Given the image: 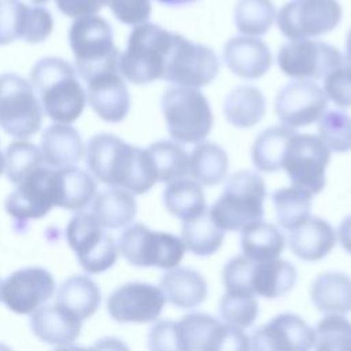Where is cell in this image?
Segmentation results:
<instances>
[{"label": "cell", "instance_id": "6", "mask_svg": "<svg viewBox=\"0 0 351 351\" xmlns=\"http://www.w3.org/2000/svg\"><path fill=\"white\" fill-rule=\"evenodd\" d=\"M77 71L86 81L93 74L118 67L119 52L114 45L110 23L97 15L77 19L69 32Z\"/></svg>", "mask_w": 351, "mask_h": 351}, {"label": "cell", "instance_id": "36", "mask_svg": "<svg viewBox=\"0 0 351 351\" xmlns=\"http://www.w3.org/2000/svg\"><path fill=\"white\" fill-rule=\"evenodd\" d=\"M271 202L280 226L293 230L310 217L313 195L303 188L291 185L276 189L271 195Z\"/></svg>", "mask_w": 351, "mask_h": 351}, {"label": "cell", "instance_id": "35", "mask_svg": "<svg viewBox=\"0 0 351 351\" xmlns=\"http://www.w3.org/2000/svg\"><path fill=\"white\" fill-rule=\"evenodd\" d=\"M58 207L66 210L85 208L96 193V182L86 171L74 166L56 169Z\"/></svg>", "mask_w": 351, "mask_h": 351}, {"label": "cell", "instance_id": "51", "mask_svg": "<svg viewBox=\"0 0 351 351\" xmlns=\"http://www.w3.org/2000/svg\"><path fill=\"white\" fill-rule=\"evenodd\" d=\"M337 237L346 252L351 254V215L346 217L337 229Z\"/></svg>", "mask_w": 351, "mask_h": 351}, {"label": "cell", "instance_id": "28", "mask_svg": "<svg viewBox=\"0 0 351 351\" xmlns=\"http://www.w3.org/2000/svg\"><path fill=\"white\" fill-rule=\"evenodd\" d=\"M266 112L263 93L252 85L233 88L223 100V115L226 121L239 129H248L258 125Z\"/></svg>", "mask_w": 351, "mask_h": 351}, {"label": "cell", "instance_id": "33", "mask_svg": "<svg viewBox=\"0 0 351 351\" xmlns=\"http://www.w3.org/2000/svg\"><path fill=\"white\" fill-rule=\"evenodd\" d=\"M100 300L101 293L97 284L85 274L66 278L56 295V303L77 314L82 321L97 311Z\"/></svg>", "mask_w": 351, "mask_h": 351}, {"label": "cell", "instance_id": "39", "mask_svg": "<svg viewBox=\"0 0 351 351\" xmlns=\"http://www.w3.org/2000/svg\"><path fill=\"white\" fill-rule=\"evenodd\" d=\"M159 182L169 184L171 181L185 178L189 167V154L176 141L160 140L147 148Z\"/></svg>", "mask_w": 351, "mask_h": 351}, {"label": "cell", "instance_id": "5", "mask_svg": "<svg viewBox=\"0 0 351 351\" xmlns=\"http://www.w3.org/2000/svg\"><path fill=\"white\" fill-rule=\"evenodd\" d=\"M160 108L167 132L178 144H199L213 129L210 103L199 89L171 86L162 95Z\"/></svg>", "mask_w": 351, "mask_h": 351}, {"label": "cell", "instance_id": "22", "mask_svg": "<svg viewBox=\"0 0 351 351\" xmlns=\"http://www.w3.org/2000/svg\"><path fill=\"white\" fill-rule=\"evenodd\" d=\"M33 333L44 343L69 346L81 333L82 319L59 303L44 304L32 314Z\"/></svg>", "mask_w": 351, "mask_h": 351}, {"label": "cell", "instance_id": "21", "mask_svg": "<svg viewBox=\"0 0 351 351\" xmlns=\"http://www.w3.org/2000/svg\"><path fill=\"white\" fill-rule=\"evenodd\" d=\"M223 60L226 67L244 80H258L271 67V52L259 37L234 36L225 43Z\"/></svg>", "mask_w": 351, "mask_h": 351}, {"label": "cell", "instance_id": "31", "mask_svg": "<svg viewBox=\"0 0 351 351\" xmlns=\"http://www.w3.org/2000/svg\"><path fill=\"white\" fill-rule=\"evenodd\" d=\"M243 255L254 262L277 259L285 247L282 232L273 223L258 221L241 230Z\"/></svg>", "mask_w": 351, "mask_h": 351}, {"label": "cell", "instance_id": "18", "mask_svg": "<svg viewBox=\"0 0 351 351\" xmlns=\"http://www.w3.org/2000/svg\"><path fill=\"white\" fill-rule=\"evenodd\" d=\"M314 329L298 314L281 313L258 326L251 337V351H310Z\"/></svg>", "mask_w": 351, "mask_h": 351}, {"label": "cell", "instance_id": "54", "mask_svg": "<svg viewBox=\"0 0 351 351\" xmlns=\"http://www.w3.org/2000/svg\"><path fill=\"white\" fill-rule=\"evenodd\" d=\"M55 351H93L92 347L90 348H86V347H80V346H60L58 347Z\"/></svg>", "mask_w": 351, "mask_h": 351}, {"label": "cell", "instance_id": "50", "mask_svg": "<svg viewBox=\"0 0 351 351\" xmlns=\"http://www.w3.org/2000/svg\"><path fill=\"white\" fill-rule=\"evenodd\" d=\"M93 351H130L129 346L118 337H103L92 346Z\"/></svg>", "mask_w": 351, "mask_h": 351}, {"label": "cell", "instance_id": "2", "mask_svg": "<svg viewBox=\"0 0 351 351\" xmlns=\"http://www.w3.org/2000/svg\"><path fill=\"white\" fill-rule=\"evenodd\" d=\"M30 80L41 108L51 119L58 123H71L80 118L86 104V92L69 62L60 58H44L33 66Z\"/></svg>", "mask_w": 351, "mask_h": 351}, {"label": "cell", "instance_id": "19", "mask_svg": "<svg viewBox=\"0 0 351 351\" xmlns=\"http://www.w3.org/2000/svg\"><path fill=\"white\" fill-rule=\"evenodd\" d=\"M52 29V15L44 7H30L19 0H0V45L15 40L41 43Z\"/></svg>", "mask_w": 351, "mask_h": 351}, {"label": "cell", "instance_id": "52", "mask_svg": "<svg viewBox=\"0 0 351 351\" xmlns=\"http://www.w3.org/2000/svg\"><path fill=\"white\" fill-rule=\"evenodd\" d=\"M343 64L351 71V29L348 30L347 37H346L344 55H343Z\"/></svg>", "mask_w": 351, "mask_h": 351}, {"label": "cell", "instance_id": "20", "mask_svg": "<svg viewBox=\"0 0 351 351\" xmlns=\"http://www.w3.org/2000/svg\"><path fill=\"white\" fill-rule=\"evenodd\" d=\"M86 100L106 122H121L130 108V95L118 67L101 70L86 80Z\"/></svg>", "mask_w": 351, "mask_h": 351}, {"label": "cell", "instance_id": "1", "mask_svg": "<svg viewBox=\"0 0 351 351\" xmlns=\"http://www.w3.org/2000/svg\"><path fill=\"white\" fill-rule=\"evenodd\" d=\"M86 165L99 181L132 195H143L158 182L148 151L114 134H96L89 140Z\"/></svg>", "mask_w": 351, "mask_h": 351}, {"label": "cell", "instance_id": "58", "mask_svg": "<svg viewBox=\"0 0 351 351\" xmlns=\"http://www.w3.org/2000/svg\"><path fill=\"white\" fill-rule=\"evenodd\" d=\"M0 300H1V281H0Z\"/></svg>", "mask_w": 351, "mask_h": 351}, {"label": "cell", "instance_id": "40", "mask_svg": "<svg viewBox=\"0 0 351 351\" xmlns=\"http://www.w3.org/2000/svg\"><path fill=\"white\" fill-rule=\"evenodd\" d=\"M43 163L41 149L25 140L11 143L4 154V171L8 180L16 185Z\"/></svg>", "mask_w": 351, "mask_h": 351}, {"label": "cell", "instance_id": "41", "mask_svg": "<svg viewBox=\"0 0 351 351\" xmlns=\"http://www.w3.org/2000/svg\"><path fill=\"white\" fill-rule=\"evenodd\" d=\"M221 324L207 313H191L177 321L186 351H207Z\"/></svg>", "mask_w": 351, "mask_h": 351}, {"label": "cell", "instance_id": "15", "mask_svg": "<svg viewBox=\"0 0 351 351\" xmlns=\"http://www.w3.org/2000/svg\"><path fill=\"white\" fill-rule=\"evenodd\" d=\"M58 206L56 170L38 167L22 180L5 200V211L16 219H38Z\"/></svg>", "mask_w": 351, "mask_h": 351}, {"label": "cell", "instance_id": "38", "mask_svg": "<svg viewBox=\"0 0 351 351\" xmlns=\"http://www.w3.org/2000/svg\"><path fill=\"white\" fill-rule=\"evenodd\" d=\"M277 11L271 0H237L233 21L241 36L261 37L276 22Z\"/></svg>", "mask_w": 351, "mask_h": 351}, {"label": "cell", "instance_id": "24", "mask_svg": "<svg viewBox=\"0 0 351 351\" xmlns=\"http://www.w3.org/2000/svg\"><path fill=\"white\" fill-rule=\"evenodd\" d=\"M298 280L296 267L285 259L254 262L248 270V291L254 296L276 299L288 293Z\"/></svg>", "mask_w": 351, "mask_h": 351}, {"label": "cell", "instance_id": "42", "mask_svg": "<svg viewBox=\"0 0 351 351\" xmlns=\"http://www.w3.org/2000/svg\"><path fill=\"white\" fill-rule=\"evenodd\" d=\"M259 314V304L254 295L239 291H226L219 300V315L230 326L250 328Z\"/></svg>", "mask_w": 351, "mask_h": 351}, {"label": "cell", "instance_id": "8", "mask_svg": "<svg viewBox=\"0 0 351 351\" xmlns=\"http://www.w3.org/2000/svg\"><path fill=\"white\" fill-rule=\"evenodd\" d=\"M43 108L29 81L14 74L0 75V126L12 137L25 140L38 132Z\"/></svg>", "mask_w": 351, "mask_h": 351}, {"label": "cell", "instance_id": "34", "mask_svg": "<svg viewBox=\"0 0 351 351\" xmlns=\"http://www.w3.org/2000/svg\"><path fill=\"white\" fill-rule=\"evenodd\" d=\"M295 130L282 125L271 126L259 133L251 147V160L262 173H276L282 169L288 141Z\"/></svg>", "mask_w": 351, "mask_h": 351}, {"label": "cell", "instance_id": "10", "mask_svg": "<svg viewBox=\"0 0 351 351\" xmlns=\"http://www.w3.org/2000/svg\"><path fill=\"white\" fill-rule=\"evenodd\" d=\"M66 239L81 267L89 274L103 273L117 262L118 245L115 240L92 214L77 213L71 217L66 228Z\"/></svg>", "mask_w": 351, "mask_h": 351}, {"label": "cell", "instance_id": "11", "mask_svg": "<svg viewBox=\"0 0 351 351\" xmlns=\"http://www.w3.org/2000/svg\"><path fill=\"white\" fill-rule=\"evenodd\" d=\"M218 71L219 60L210 47L174 33L163 74L165 81L174 84V86L199 89L213 82Z\"/></svg>", "mask_w": 351, "mask_h": 351}, {"label": "cell", "instance_id": "46", "mask_svg": "<svg viewBox=\"0 0 351 351\" xmlns=\"http://www.w3.org/2000/svg\"><path fill=\"white\" fill-rule=\"evenodd\" d=\"M324 92L326 99L337 107H351V71L341 63L324 77Z\"/></svg>", "mask_w": 351, "mask_h": 351}, {"label": "cell", "instance_id": "56", "mask_svg": "<svg viewBox=\"0 0 351 351\" xmlns=\"http://www.w3.org/2000/svg\"><path fill=\"white\" fill-rule=\"evenodd\" d=\"M0 351H12V348H10L8 346H5V344L0 343Z\"/></svg>", "mask_w": 351, "mask_h": 351}, {"label": "cell", "instance_id": "3", "mask_svg": "<svg viewBox=\"0 0 351 351\" xmlns=\"http://www.w3.org/2000/svg\"><path fill=\"white\" fill-rule=\"evenodd\" d=\"M173 40L174 33L159 25L147 22L134 26L118 60L122 78L134 85L163 80Z\"/></svg>", "mask_w": 351, "mask_h": 351}, {"label": "cell", "instance_id": "57", "mask_svg": "<svg viewBox=\"0 0 351 351\" xmlns=\"http://www.w3.org/2000/svg\"><path fill=\"white\" fill-rule=\"evenodd\" d=\"M32 3H34V4H37V5H40V4H45L47 1H49V0H30Z\"/></svg>", "mask_w": 351, "mask_h": 351}, {"label": "cell", "instance_id": "14", "mask_svg": "<svg viewBox=\"0 0 351 351\" xmlns=\"http://www.w3.org/2000/svg\"><path fill=\"white\" fill-rule=\"evenodd\" d=\"M328 99L313 81H293L282 86L274 100V111L282 126L298 129L317 122L325 112Z\"/></svg>", "mask_w": 351, "mask_h": 351}, {"label": "cell", "instance_id": "48", "mask_svg": "<svg viewBox=\"0 0 351 351\" xmlns=\"http://www.w3.org/2000/svg\"><path fill=\"white\" fill-rule=\"evenodd\" d=\"M207 351H251L250 337L243 329L222 322Z\"/></svg>", "mask_w": 351, "mask_h": 351}, {"label": "cell", "instance_id": "4", "mask_svg": "<svg viewBox=\"0 0 351 351\" xmlns=\"http://www.w3.org/2000/svg\"><path fill=\"white\" fill-rule=\"evenodd\" d=\"M265 197L263 178L255 171L239 170L228 178L221 196L208 208V215L223 232H241L262 221Z\"/></svg>", "mask_w": 351, "mask_h": 351}, {"label": "cell", "instance_id": "7", "mask_svg": "<svg viewBox=\"0 0 351 351\" xmlns=\"http://www.w3.org/2000/svg\"><path fill=\"white\" fill-rule=\"evenodd\" d=\"M118 252L132 265L140 267L174 269L181 263L185 255V247L181 237L152 230L144 223L128 226L119 240Z\"/></svg>", "mask_w": 351, "mask_h": 351}, {"label": "cell", "instance_id": "49", "mask_svg": "<svg viewBox=\"0 0 351 351\" xmlns=\"http://www.w3.org/2000/svg\"><path fill=\"white\" fill-rule=\"evenodd\" d=\"M108 0H56V5L66 16L80 19L96 15Z\"/></svg>", "mask_w": 351, "mask_h": 351}, {"label": "cell", "instance_id": "26", "mask_svg": "<svg viewBox=\"0 0 351 351\" xmlns=\"http://www.w3.org/2000/svg\"><path fill=\"white\" fill-rule=\"evenodd\" d=\"M313 304L324 314L341 315L351 313V277L341 271L318 274L310 287Z\"/></svg>", "mask_w": 351, "mask_h": 351}, {"label": "cell", "instance_id": "43", "mask_svg": "<svg viewBox=\"0 0 351 351\" xmlns=\"http://www.w3.org/2000/svg\"><path fill=\"white\" fill-rule=\"evenodd\" d=\"M315 351H351V322L343 315H326L314 330Z\"/></svg>", "mask_w": 351, "mask_h": 351}, {"label": "cell", "instance_id": "17", "mask_svg": "<svg viewBox=\"0 0 351 351\" xmlns=\"http://www.w3.org/2000/svg\"><path fill=\"white\" fill-rule=\"evenodd\" d=\"M55 293V280L44 267H23L1 281V302L16 314H33Z\"/></svg>", "mask_w": 351, "mask_h": 351}, {"label": "cell", "instance_id": "13", "mask_svg": "<svg viewBox=\"0 0 351 351\" xmlns=\"http://www.w3.org/2000/svg\"><path fill=\"white\" fill-rule=\"evenodd\" d=\"M343 63L340 51L319 40H292L281 45L277 53L280 70L295 81L324 78Z\"/></svg>", "mask_w": 351, "mask_h": 351}, {"label": "cell", "instance_id": "45", "mask_svg": "<svg viewBox=\"0 0 351 351\" xmlns=\"http://www.w3.org/2000/svg\"><path fill=\"white\" fill-rule=\"evenodd\" d=\"M148 351H186L177 321L159 319L148 332Z\"/></svg>", "mask_w": 351, "mask_h": 351}, {"label": "cell", "instance_id": "47", "mask_svg": "<svg viewBox=\"0 0 351 351\" xmlns=\"http://www.w3.org/2000/svg\"><path fill=\"white\" fill-rule=\"evenodd\" d=\"M107 4L114 16L125 25L138 26L147 23L151 15L149 0H108Z\"/></svg>", "mask_w": 351, "mask_h": 351}, {"label": "cell", "instance_id": "30", "mask_svg": "<svg viewBox=\"0 0 351 351\" xmlns=\"http://www.w3.org/2000/svg\"><path fill=\"white\" fill-rule=\"evenodd\" d=\"M137 214L134 196L121 188L103 191L93 200L92 215L104 229L128 226Z\"/></svg>", "mask_w": 351, "mask_h": 351}, {"label": "cell", "instance_id": "12", "mask_svg": "<svg viewBox=\"0 0 351 351\" xmlns=\"http://www.w3.org/2000/svg\"><path fill=\"white\" fill-rule=\"evenodd\" d=\"M330 162V151L318 136L293 133L282 160L292 185L319 193L325 188L326 167Z\"/></svg>", "mask_w": 351, "mask_h": 351}, {"label": "cell", "instance_id": "53", "mask_svg": "<svg viewBox=\"0 0 351 351\" xmlns=\"http://www.w3.org/2000/svg\"><path fill=\"white\" fill-rule=\"evenodd\" d=\"M166 5H171V7H180V5H186L191 3H195L197 0H158Z\"/></svg>", "mask_w": 351, "mask_h": 351}, {"label": "cell", "instance_id": "37", "mask_svg": "<svg viewBox=\"0 0 351 351\" xmlns=\"http://www.w3.org/2000/svg\"><path fill=\"white\" fill-rule=\"evenodd\" d=\"M223 236L225 232L211 219L208 211L181 226V240L185 250L197 256L215 254L222 245Z\"/></svg>", "mask_w": 351, "mask_h": 351}, {"label": "cell", "instance_id": "16", "mask_svg": "<svg viewBox=\"0 0 351 351\" xmlns=\"http://www.w3.org/2000/svg\"><path fill=\"white\" fill-rule=\"evenodd\" d=\"M165 295L156 285L148 282H126L115 288L107 299L111 318L121 324H147L159 318Z\"/></svg>", "mask_w": 351, "mask_h": 351}, {"label": "cell", "instance_id": "29", "mask_svg": "<svg viewBox=\"0 0 351 351\" xmlns=\"http://www.w3.org/2000/svg\"><path fill=\"white\" fill-rule=\"evenodd\" d=\"M163 203L166 210L182 222L195 219L207 211L202 185L186 177L166 185L163 191Z\"/></svg>", "mask_w": 351, "mask_h": 351}, {"label": "cell", "instance_id": "27", "mask_svg": "<svg viewBox=\"0 0 351 351\" xmlns=\"http://www.w3.org/2000/svg\"><path fill=\"white\" fill-rule=\"evenodd\" d=\"M44 163L62 169L78 163L84 155V143L80 133L69 123L49 126L41 138Z\"/></svg>", "mask_w": 351, "mask_h": 351}, {"label": "cell", "instance_id": "55", "mask_svg": "<svg viewBox=\"0 0 351 351\" xmlns=\"http://www.w3.org/2000/svg\"><path fill=\"white\" fill-rule=\"evenodd\" d=\"M4 173V155L3 152L0 151V174Z\"/></svg>", "mask_w": 351, "mask_h": 351}, {"label": "cell", "instance_id": "9", "mask_svg": "<svg viewBox=\"0 0 351 351\" xmlns=\"http://www.w3.org/2000/svg\"><path fill=\"white\" fill-rule=\"evenodd\" d=\"M343 10L337 0H289L277 12L278 30L289 40H311L337 27Z\"/></svg>", "mask_w": 351, "mask_h": 351}, {"label": "cell", "instance_id": "44", "mask_svg": "<svg viewBox=\"0 0 351 351\" xmlns=\"http://www.w3.org/2000/svg\"><path fill=\"white\" fill-rule=\"evenodd\" d=\"M318 137L330 152L351 151V117L343 111H328L318 119Z\"/></svg>", "mask_w": 351, "mask_h": 351}, {"label": "cell", "instance_id": "32", "mask_svg": "<svg viewBox=\"0 0 351 351\" xmlns=\"http://www.w3.org/2000/svg\"><path fill=\"white\" fill-rule=\"evenodd\" d=\"M228 167V154L217 143L202 141L189 154L188 174L200 185L213 186L222 182Z\"/></svg>", "mask_w": 351, "mask_h": 351}, {"label": "cell", "instance_id": "25", "mask_svg": "<svg viewBox=\"0 0 351 351\" xmlns=\"http://www.w3.org/2000/svg\"><path fill=\"white\" fill-rule=\"evenodd\" d=\"M165 299L178 308H195L208 293L206 278L192 267L166 270L159 281Z\"/></svg>", "mask_w": 351, "mask_h": 351}, {"label": "cell", "instance_id": "23", "mask_svg": "<svg viewBox=\"0 0 351 351\" xmlns=\"http://www.w3.org/2000/svg\"><path fill=\"white\" fill-rule=\"evenodd\" d=\"M337 233L321 217L310 215L300 226L289 233V248L295 256L306 262L325 258L336 245Z\"/></svg>", "mask_w": 351, "mask_h": 351}]
</instances>
